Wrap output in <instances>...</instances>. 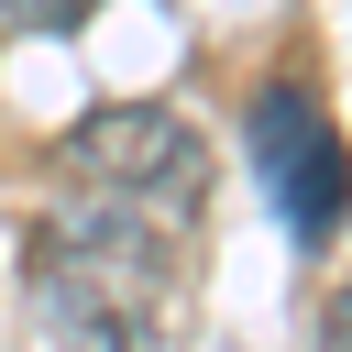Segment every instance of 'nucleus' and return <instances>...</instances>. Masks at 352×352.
Returning a JSON list of instances; mask_svg holds the SVG:
<instances>
[{
  "label": "nucleus",
  "instance_id": "obj_1",
  "mask_svg": "<svg viewBox=\"0 0 352 352\" xmlns=\"http://www.w3.org/2000/svg\"><path fill=\"white\" fill-rule=\"evenodd\" d=\"M33 319L55 352H165L176 341V231L66 198L22 253Z\"/></svg>",
  "mask_w": 352,
  "mask_h": 352
},
{
  "label": "nucleus",
  "instance_id": "obj_2",
  "mask_svg": "<svg viewBox=\"0 0 352 352\" xmlns=\"http://www.w3.org/2000/svg\"><path fill=\"white\" fill-rule=\"evenodd\" d=\"M55 187L99 198V209H132L154 231H187L198 198H209V143L176 110H154V99H110V110H88L55 143Z\"/></svg>",
  "mask_w": 352,
  "mask_h": 352
},
{
  "label": "nucleus",
  "instance_id": "obj_3",
  "mask_svg": "<svg viewBox=\"0 0 352 352\" xmlns=\"http://www.w3.org/2000/svg\"><path fill=\"white\" fill-rule=\"evenodd\" d=\"M253 154H264V176H275V209L308 231V242H330V209H341V143H330V121L308 110V88H264L253 99Z\"/></svg>",
  "mask_w": 352,
  "mask_h": 352
},
{
  "label": "nucleus",
  "instance_id": "obj_4",
  "mask_svg": "<svg viewBox=\"0 0 352 352\" xmlns=\"http://www.w3.org/2000/svg\"><path fill=\"white\" fill-rule=\"evenodd\" d=\"M88 0H0V33H22V22H77Z\"/></svg>",
  "mask_w": 352,
  "mask_h": 352
}]
</instances>
